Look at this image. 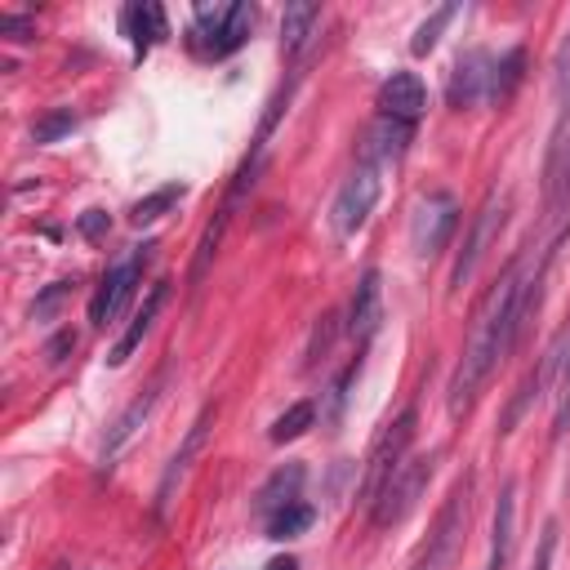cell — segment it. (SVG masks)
Masks as SVG:
<instances>
[{
  "label": "cell",
  "mask_w": 570,
  "mask_h": 570,
  "mask_svg": "<svg viewBox=\"0 0 570 570\" xmlns=\"http://www.w3.org/2000/svg\"><path fill=\"white\" fill-rule=\"evenodd\" d=\"M303 463H285V468H276L263 485H258V494H254V512L267 521L272 512H281V508H289V503H298V494H303Z\"/></svg>",
  "instance_id": "e0dca14e"
},
{
  "label": "cell",
  "mask_w": 570,
  "mask_h": 570,
  "mask_svg": "<svg viewBox=\"0 0 570 570\" xmlns=\"http://www.w3.org/2000/svg\"><path fill=\"white\" fill-rule=\"evenodd\" d=\"M548 263H552V249H543L539 258L525 254L490 289V298H485V307H481V316H476V325L468 334V347H463V356H459V365L450 374V387H445L450 419H463L476 405V396L490 383V374L499 370V361L517 347L530 312L539 307V285L548 276Z\"/></svg>",
  "instance_id": "6da1fadb"
},
{
  "label": "cell",
  "mask_w": 570,
  "mask_h": 570,
  "mask_svg": "<svg viewBox=\"0 0 570 570\" xmlns=\"http://www.w3.org/2000/svg\"><path fill=\"white\" fill-rule=\"evenodd\" d=\"M120 27H125V36L134 40V49H138V53H147L156 40H165V36H169L165 9H160V4H151V0L129 4V9L120 13Z\"/></svg>",
  "instance_id": "44dd1931"
},
{
  "label": "cell",
  "mask_w": 570,
  "mask_h": 570,
  "mask_svg": "<svg viewBox=\"0 0 570 570\" xmlns=\"http://www.w3.org/2000/svg\"><path fill=\"white\" fill-rule=\"evenodd\" d=\"M490 67H494V58L485 53V49H468V53H459L454 58V67H450V85H445V98H450V107H476L481 98L490 102Z\"/></svg>",
  "instance_id": "8fae6325"
},
{
  "label": "cell",
  "mask_w": 570,
  "mask_h": 570,
  "mask_svg": "<svg viewBox=\"0 0 570 570\" xmlns=\"http://www.w3.org/2000/svg\"><path fill=\"white\" fill-rule=\"evenodd\" d=\"M414 432H419V410L405 405L392 423H383V432L374 436L370 454H365V468H361V485H356V499L370 508L379 499V490L392 481V472L410 459V445H414Z\"/></svg>",
  "instance_id": "7a4b0ae2"
},
{
  "label": "cell",
  "mask_w": 570,
  "mask_h": 570,
  "mask_svg": "<svg viewBox=\"0 0 570 570\" xmlns=\"http://www.w3.org/2000/svg\"><path fill=\"white\" fill-rule=\"evenodd\" d=\"M267 570H298V561L294 557H276V561H267Z\"/></svg>",
  "instance_id": "836d02e7"
},
{
  "label": "cell",
  "mask_w": 570,
  "mask_h": 570,
  "mask_svg": "<svg viewBox=\"0 0 570 570\" xmlns=\"http://www.w3.org/2000/svg\"><path fill=\"white\" fill-rule=\"evenodd\" d=\"M566 432H570V343L557 370V410H552V436H566Z\"/></svg>",
  "instance_id": "83f0119b"
},
{
  "label": "cell",
  "mask_w": 570,
  "mask_h": 570,
  "mask_svg": "<svg viewBox=\"0 0 570 570\" xmlns=\"http://www.w3.org/2000/svg\"><path fill=\"white\" fill-rule=\"evenodd\" d=\"M472 485H476V476L468 472V476L450 490V499L441 503V512H436V521H432V530H428V539H423V548H419V557H414L410 570H450V561H454V552H459V543H463V530H468Z\"/></svg>",
  "instance_id": "3957f363"
},
{
  "label": "cell",
  "mask_w": 570,
  "mask_h": 570,
  "mask_svg": "<svg viewBox=\"0 0 570 570\" xmlns=\"http://www.w3.org/2000/svg\"><path fill=\"white\" fill-rule=\"evenodd\" d=\"M454 227H459V200L450 191H428V196L414 200V214H410V245H414V254H423V258L441 254L450 245Z\"/></svg>",
  "instance_id": "ba28073f"
},
{
  "label": "cell",
  "mask_w": 570,
  "mask_h": 570,
  "mask_svg": "<svg viewBox=\"0 0 570 570\" xmlns=\"http://www.w3.org/2000/svg\"><path fill=\"white\" fill-rule=\"evenodd\" d=\"M165 379H169V374L151 379V383H147V392H138V396H134V401H129V405L116 414V423L107 428V436H102V450H98V463H102V468H111V463H116V454H120V450L134 441V432L147 423L151 405L160 401V387H165Z\"/></svg>",
  "instance_id": "7c38bea8"
},
{
  "label": "cell",
  "mask_w": 570,
  "mask_h": 570,
  "mask_svg": "<svg viewBox=\"0 0 570 570\" xmlns=\"http://www.w3.org/2000/svg\"><path fill=\"white\" fill-rule=\"evenodd\" d=\"M379 321H383V285H379V272H365L347 307V334L356 352H365V343L379 334Z\"/></svg>",
  "instance_id": "5bb4252c"
},
{
  "label": "cell",
  "mask_w": 570,
  "mask_h": 570,
  "mask_svg": "<svg viewBox=\"0 0 570 570\" xmlns=\"http://www.w3.org/2000/svg\"><path fill=\"white\" fill-rule=\"evenodd\" d=\"M379 191H383V165H374V160L361 156L356 169L343 178L334 205H330V223H334V232H338V236L361 232L365 218H370L374 205H379Z\"/></svg>",
  "instance_id": "52a82bcc"
},
{
  "label": "cell",
  "mask_w": 570,
  "mask_h": 570,
  "mask_svg": "<svg viewBox=\"0 0 570 570\" xmlns=\"http://www.w3.org/2000/svg\"><path fill=\"white\" fill-rule=\"evenodd\" d=\"M316 22H321V4H285V13H281V49L294 58L307 45Z\"/></svg>",
  "instance_id": "7402d4cb"
},
{
  "label": "cell",
  "mask_w": 570,
  "mask_h": 570,
  "mask_svg": "<svg viewBox=\"0 0 570 570\" xmlns=\"http://www.w3.org/2000/svg\"><path fill=\"white\" fill-rule=\"evenodd\" d=\"M76 129V111L71 107H53V111H45L36 125H31V138L36 142H58L62 134H71Z\"/></svg>",
  "instance_id": "4316f807"
},
{
  "label": "cell",
  "mask_w": 570,
  "mask_h": 570,
  "mask_svg": "<svg viewBox=\"0 0 570 570\" xmlns=\"http://www.w3.org/2000/svg\"><path fill=\"white\" fill-rule=\"evenodd\" d=\"M312 521H316V512L298 499V503H289V508H281V512L267 517V539H281V543H285V539H298Z\"/></svg>",
  "instance_id": "d4e9b609"
},
{
  "label": "cell",
  "mask_w": 570,
  "mask_h": 570,
  "mask_svg": "<svg viewBox=\"0 0 570 570\" xmlns=\"http://www.w3.org/2000/svg\"><path fill=\"white\" fill-rule=\"evenodd\" d=\"M165 298H169V285H165V281L147 289L142 307H138V312H134V321H129V330H125V334L116 338V347L107 352V365H125V361L134 356V347H138V343H142V334L151 330V321H156V312L165 307Z\"/></svg>",
  "instance_id": "d6986e66"
},
{
  "label": "cell",
  "mask_w": 570,
  "mask_h": 570,
  "mask_svg": "<svg viewBox=\"0 0 570 570\" xmlns=\"http://www.w3.org/2000/svg\"><path fill=\"white\" fill-rule=\"evenodd\" d=\"M521 76H525V53H521V49L499 53V58H494V67H490V102H494V107H499V102H508V98H512V89L521 85Z\"/></svg>",
  "instance_id": "603a6c76"
},
{
  "label": "cell",
  "mask_w": 570,
  "mask_h": 570,
  "mask_svg": "<svg viewBox=\"0 0 570 570\" xmlns=\"http://www.w3.org/2000/svg\"><path fill=\"white\" fill-rule=\"evenodd\" d=\"M454 13H459L454 4H441V9L432 13V18H423V22H419V31H414V40H410V49H414V53H428V49L436 45V36H441V27H445V22L454 18Z\"/></svg>",
  "instance_id": "f1b7e54d"
},
{
  "label": "cell",
  "mask_w": 570,
  "mask_h": 570,
  "mask_svg": "<svg viewBox=\"0 0 570 570\" xmlns=\"http://www.w3.org/2000/svg\"><path fill=\"white\" fill-rule=\"evenodd\" d=\"M414 138V125H401V120H387L379 116L370 129H365V142H361V156L374 160V165H392L405 156V142Z\"/></svg>",
  "instance_id": "ac0fdd59"
},
{
  "label": "cell",
  "mask_w": 570,
  "mask_h": 570,
  "mask_svg": "<svg viewBox=\"0 0 570 570\" xmlns=\"http://www.w3.org/2000/svg\"><path fill=\"white\" fill-rule=\"evenodd\" d=\"M552 94L566 102L570 98V31L561 36L557 53H552Z\"/></svg>",
  "instance_id": "f546056e"
},
{
  "label": "cell",
  "mask_w": 570,
  "mask_h": 570,
  "mask_svg": "<svg viewBox=\"0 0 570 570\" xmlns=\"http://www.w3.org/2000/svg\"><path fill=\"white\" fill-rule=\"evenodd\" d=\"M254 31V4H200L196 22H191V45L205 58H227L245 45V36Z\"/></svg>",
  "instance_id": "5b68a950"
},
{
  "label": "cell",
  "mask_w": 570,
  "mask_h": 570,
  "mask_svg": "<svg viewBox=\"0 0 570 570\" xmlns=\"http://www.w3.org/2000/svg\"><path fill=\"white\" fill-rule=\"evenodd\" d=\"M503 223H508V196L490 191V196L481 200V209L472 214V223H468V232H463V245H459V254H454V267H450V289H454V294L476 276V267H481L485 249L499 240Z\"/></svg>",
  "instance_id": "8992f818"
},
{
  "label": "cell",
  "mask_w": 570,
  "mask_h": 570,
  "mask_svg": "<svg viewBox=\"0 0 570 570\" xmlns=\"http://www.w3.org/2000/svg\"><path fill=\"white\" fill-rule=\"evenodd\" d=\"M432 472H436V450H432V454H419V459H405V463L392 472V481L379 490V499L370 503V525H374V530L401 525V521L419 508V499H423Z\"/></svg>",
  "instance_id": "277c9868"
},
{
  "label": "cell",
  "mask_w": 570,
  "mask_h": 570,
  "mask_svg": "<svg viewBox=\"0 0 570 570\" xmlns=\"http://www.w3.org/2000/svg\"><path fill=\"white\" fill-rule=\"evenodd\" d=\"M543 191H548V214L566 218L570 214V98L557 116L552 142H548V165H543Z\"/></svg>",
  "instance_id": "30bf717a"
},
{
  "label": "cell",
  "mask_w": 570,
  "mask_h": 570,
  "mask_svg": "<svg viewBox=\"0 0 570 570\" xmlns=\"http://www.w3.org/2000/svg\"><path fill=\"white\" fill-rule=\"evenodd\" d=\"M423 111H428V89H423V80L414 71H392L379 85V116L401 120V125H414Z\"/></svg>",
  "instance_id": "4fadbf2b"
},
{
  "label": "cell",
  "mask_w": 570,
  "mask_h": 570,
  "mask_svg": "<svg viewBox=\"0 0 570 570\" xmlns=\"http://www.w3.org/2000/svg\"><path fill=\"white\" fill-rule=\"evenodd\" d=\"M80 232H85V236H102V232H107V214H102V209H89V214L80 218Z\"/></svg>",
  "instance_id": "1f68e13d"
},
{
  "label": "cell",
  "mask_w": 570,
  "mask_h": 570,
  "mask_svg": "<svg viewBox=\"0 0 570 570\" xmlns=\"http://www.w3.org/2000/svg\"><path fill=\"white\" fill-rule=\"evenodd\" d=\"M312 423H316V405H312V401H294L285 414L272 419V432H267V436H272L276 445H285V441H298Z\"/></svg>",
  "instance_id": "cb8c5ba5"
},
{
  "label": "cell",
  "mask_w": 570,
  "mask_h": 570,
  "mask_svg": "<svg viewBox=\"0 0 570 570\" xmlns=\"http://www.w3.org/2000/svg\"><path fill=\"white\" fill-rule=\"evenodd\" d=\"M183 191H187L183 183H169V187H160V191L142 196V200H138V205L129 209V223H134V227H142V223H156V218H160L165 209H174V205L183 200Z\"/></svg>",
  "instance_id": "484cf974"
},
{
  "label": "cell",
  "mask_w": 570,
  "mask_h": 570,
  "mask_svg": "<svg viewBox=\"0 0 570 570\" xmlns=\"http://www.w3.org/2000/svg\"><path fill=\"white\" fill-rule=\"evenodd\" d=\"M147 249L151 245H142V249H134L129 258H120L107 276H102V285L94 289V298H89V325H107V321H116L120 316V307L129 303V294H134V285L142 281V263H147Z\"/></svg>",
  "instance_id": "9c48e42d"
},
{
  "label": "cell",
  "mask_w": 570,
  "mask_h": 570,
  "mask_svg": "<svg viewBox=\"0 0 570 570\" xmlns=\"http://www.w3.org/2000/svg\"><path fill=\"white\" fill-rule=\"evenodd\" d=\"M67 347H76V334H62V338H53V343H49V361H62L58 352H67Z\"/></svg>",
  "instance_id": "d6a6232c"
},
{
  "label": "cell",
  "mask_w": 570,
  "mask_h": 570,
  "mask_svg": "<svg viewBox=\"0 0 570 570\" xmlns=\"http://www.w3.org/2000/svg\"><path fill=\"white\" fill-rule=\"evenodd\" d=\"M566 343H570V334H561V338H557V343H552V347L543 352V361H539V365H534V370L525 374V383H521V387H517V396L508 401V414H503V428H499V432H512V428H517V419H521V414H525V410L534 405V396H539V392L548 387V379H552V374L561 370Z\"/></svg>",
  "instance_id": "9a60e30c"
},
{
  "label": "cell",
  "mask_w": 570,
  "mask_h": 570,
  "mask_svg": "<svg viewBox=\"0 0 570 570\" xmlns=\"http://www.w3.org/2000/svg\"><path fill=\"white\" fill-rule=\"evenodd\" d=\"M512 525H517V481L508 476L499 485V503H494V521H490V552L481 570H508L512 557Z\"/></svg>",
  "instance_id": "2e32d148"
},
{
  "label": "cell",
  "mask_w": 570,
  "mask_h": 570,
  "mask_svg": "<svg viewBox=\"0 0 570 570\" xmlns=\"http://www.w3.org/2000/svg\"><path fill=\"white\" fill-rule=\"evenodd\" d=\"M209 419H214V405H205L200 414H196V423L187 428V436H183V445L174 450V459H169V468H165V476H160V485H156V508H165L169 503V494H174V485L183 481V472H187V463H191V454L200 450V441H205V428H209Z\"/></svg>",
  "instance_id": "ffe728a7"
},
{
  "label": "cell",
  "mask_w": 570,
  "mask_h": 570,
  "mask_svg": "<svg viewBox=\"0 0 570 570\" xmlns=\"http://www.w3.org/2000/svg\"><path fill=\"white\" fill-rule=\"evenodd\" d=\"M0 36H9V40H27V36H36V22L22 18V13H0Z\"/></svg>",
  "instance_id": "4dcf8cb0"
}]
</instances>
